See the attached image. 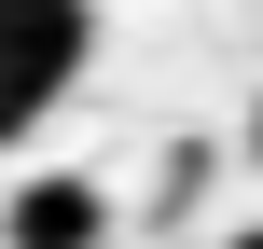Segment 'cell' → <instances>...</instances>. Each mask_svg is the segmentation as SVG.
Here are the masks:
<instances>
[{
  "label": "cell",
  "mask_w": 263,
  "mask_h": 249,
  "mask_svg": "<svg viewBox=\"0 0 263 249\" xmlns=\"http://www.w3.org/2000/svg\"><path fill=\"white\" fill-rule=\"evenodd\" d=\"M97 55V0H0V139L42 125Z\"/></svg>",
  "instance_id": "cell-1"
},
{
  "label": "cell",
  "mask_w": 263,
  "mask_h": 249,
  "mask_svg": "<svg viewBox=\"0 0 263 249\" xmlns=\"http://www.w3.org/2000/svg\"><path fill=\"white\" fill-rule=\"evenodd\" d=\"M97 236H111V194L69 180V166L55 180H14V208H0V249H97Z\"/></svg>",
  "instance_id": "cell-2"
},
{
  "label": "cell",
  "mask_w": 263,
  "mask_h": 249,
  "mask_svg": "<svg viewBox=\"0 0 263 249\" xmlns=\"http://www.w3.org/2000/svg\"><path fill=\"white\" fill-rule=\"evenodd\" d=\"M236 249H263V222H236Z\"/></svg>",
  "instance_id": "cell-3"
},
{
  "label": "cell",
  "mask_w": 263,
  "mask_h": 249,
  "mask_svg": "<svg viewBox=\"0 0 263 249\" xmlns=\"http://www.w3.org/2000/svg\"><path fill=\"white\" fill-rule=\"evenodd\" d=\"M250 152H263V97H250Z\"/></svg>",
  "instance_id": "cell-4"
}]
</instances>
